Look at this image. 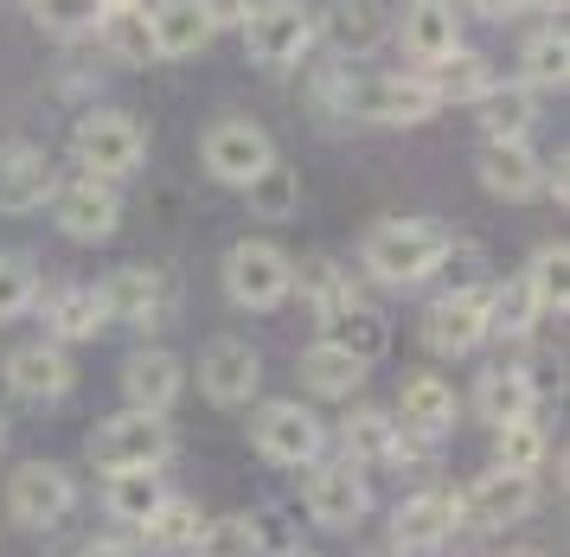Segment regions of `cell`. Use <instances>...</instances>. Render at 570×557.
<instances>
[{"label":"cell","mask_w":570,"mask_h":557,"mask_svg":"<svg viewBox=\"0 0 570 557\" xmlns=\"http://www.w3.org/2000/svg\"><path fill=\"white\" fill-rule=\"evenodd\" d=\"M455 256V237L436 218H385L365 231V270L379 282H430Z\"/></svg>","instance_id":"6da1fadb"},{"label":"cell","mask_w":570,"mask_h":557,"mask_svg":"<svg viewBox=\"0 0 570 557\" xmlns=\"http://www.w3.org/2000/svg\"><path fill=\"white\" fill-rule=\"evenodd\" d=\"M327 90H334V102L353 109L360 123H385V128H416L442 109L436 90L423 84V71H379V77H353V84L327 77Z\"/></svg>","instance_id":"7a4b0ae2"},{"label":"cell","mask_w":570,"mask_h":557,"mask_svg":"<svg viewBox=\"0 0 570 557\" xmlns=\"http://www.w3.org/2000/svg\"><path fill=\"white\" fill-rule=\"evenodd\" d=\"M71 148H78L83 174L109 186V179H129L148 160V128L135 116H122V109H90L78 123V135H71Z\"/></svg>","instance_id":"3957f363"},{"label":"cell","mask_w":570,"mask_h":557,"mask_svg":"<svg viewBox=\"0 0 570 557\" xmlns=\"http://www.w3.org/2000/svg\"><path fill=\"white\" fill-rule=\"evenodd\" d=\"M167 456H174V430H167V417H148V410H122V417L97 423V436H90V461L104 475L160 468Z\"/></svg>","instance_id":"277c9868"},{"label":"cell","mask_w":570,"mask_h":557,"mask_svg":"<svg viewBox=\"0 0 570 557\" xmlns=\"http://www.w3.org/2000/svg\"><path fill=\"white\" fill-rule=\"evenodd\" d=\"M237 32H244V46H250L257 65L283 71V65H295V58H308L314 13L302 7V0H257V7H250V20L237 26Z\"/></svg>","instance_id":"5b68a950"},{"label":"cell","mask_w":570,"mask_h":557,"mask_svg":"<svg viewBox=\"0 0 570 557\" xmlns=\"http://www.w3.org/2000/svg\"><path fill=\"white\" fill-rule=\"evenodd\" d=\"M250 442H257V456L269 461V468H314L327 430H321V417H314L308 404H288V398H283V404H263L257 410Z\"/></svg>","instance_id":"8992f818"},{"label":"cell","mask_w":570,"mask_h":557,"mask_svg":"<svg viewBox=\"0 0 570 557\" xmlns=\"http://www.w3.org/2000/svg\"><path fill=\"white\" fill-rule=\"evenodd\" d=\"M225 295L237 307H250V314L283 307L288 302V256L276 244H263V237L232 244V256H225Z\"/></svg>","instance_id":"52a82bcc"},{"label":"cell","mask_w":570,"mask_h":557,"mask_svg":"<svg viewBox=\"0 0 570 557\" xmlns=\"http://www.w3.org/2000/svg\"><path fill=\"white\" fill-rule=\"evenodd\" d=\"M455 512H462V526H474V532H507V526H519V519L539 512V481L493 468V475H481L468 494H455Z\"/></svg>","instance_id":"ba28073f"},{"label":"cell","mask_w":570,"mask_h":557,"mask_svg":"<svg viewBox=\"0 0 570 557\" xmlns=\"http://www.w3.org/2000/svg\"><path fill=\"white\" fill-rule=\"evenodd\" d=\"M481 340H488V282L449 289V295L430 302V314H423V346H430V353L462 359V353H474Z\"/></svg>","instance_id":"9c48e42d"},{"label":"cell","mask_w":570,"mask_h":557,"mask_svg":"<svg viewBox=\"0 0 570 557\" xmlns=\"http://www.w3.org/2000/svg\"><path fill=\"white\" fill-rule=\"evenodd\" d=\"M199 154H206L212 179H225V186H250V179L276 160L269 135H263L250 116H225V123H212L206 141H199Z\"/></svg>","instance_id":"30bf717a"},{"label":"cell","mask_w":570,"mask_h":557,"mask_svg":"<svg viewBox=\"0 0 570 557\" xmlns=\"http://www.w3.org/2000/svg\"><path fill=\"white\" fill-rule=\"evenodd\" d=\"M7 507H13L20 526L46 532V526H58L65 512L78 507V481H71L58 461H27V468H13V481H7Z\"/></svg>","instance_id":"8fae6325"},{"label":"cell","mask_w":570,"mask_h":557,"mask_svg":"<svg viewBox=\"0 0 570 557\" xmlns=\"http://www.w3.org/2000/svg\"><path fill=\"white\" fill-rule=\"evenodd\" d=\"M365 507H372V487L353 461H314L308 468V519L327 526V532H346L360 526Z\"/></svg>","instance_id":"7c38bea8"},{"label":"cell","mask_w":570,"mask_h":557,"mask_svg":"<svg viewBox=\"0 0 570 557\" xmlns=\"http://www.w3.org/2000/svg\"><path fill=\"white\" fill-rule=\"evenodd\" d=\"M52 212H58V231L65 237H83V244H97V237H109V231L122 225V199H116V186H104V179H65L52 193Z\"/></svg>","instance_id":"4fadbf2b"},{"label":"cell","mask_w":570,"mask_h":557,"mask_svg":"<svg viewBox=\"0 0 570 557\" xmlns=\"http://www.w3.org/2000/svg\"><path fill=\"white\" fill-rule=\"evenodd\" d=\"M180 391H186V365L167 353V346H135V353L122 359V398H129V410L167 417Z\"/></svg>","instance_id":"5bb4252c"},{"label":"cell","mask_w":570,"mask_h":557,"mask_svg":"<svg viewBox=\"0 0 570 557\" xmlns=\"http://www.w3.org/2000/svg\"><path fill=\"white\" fill-rule=\"evenodd\" d=\"M462 526V512H455V494H411L404 507L391 512V545L404 557H430L442 551L449 538Z\"/></svg>","instance_id":"9a60e30c"},{"label":"cell","mask_w":570,"mask_h":557,"mask_svg":"<svg viewBox=\"0 0 570 557\" xmlns=\"http://www.w3.org/2000/svg\"><path fill=\"white\" fill-rule=\"evenodd\" d=\"M71 384H78L71 353L52 346V340H32V346H20V353H7V391L27 398V404H58Z\"/></svg>","instance_id":"2e32d148"},{"label":"cell","mask_w":570,"mask_h":557,"mask_svg":"<svg viewBox=\"0 0 570 557\" xmlns=\"http://www.w3.org/2000/svg\"><path fill=\"white\" fill-rule=\"evenodd\" d=\"M263 384V359L244 340H212L199 359V391L212 404H250V391Z\"/></svg>","instance_id":"e0dca14e"},{"label":"cell","mask_w":570,"mask_h":557,"mask_svg":"<svg viewBox=\"0 0 570 557\" xmlns=\"http://www.w3.org/2000/svg\"><path fill=\"white\" fill-rule=\"evenodd\" d=\"M58 193V167L52 154H39L32 141L0 148V212H32Z\"/></svg>","instance_id":"ac0fdd59"},{"label":"cell","mask_w":570,"mask_h":557,"mask_svg":"<svg viewBox=\"0 0 570 557\" xmlns=\"http://www.w3.org/2000/svg\"><path fill=\"white\" fill-rule=\"evenodd\" d=\"M397 436H416V442H442V436L455 430V391L436 379V372H416V379H404V398H397Z\"/></svg>","instance_id":"d6986e66"},{"label":"cell","mask_w":570,"mask_h":557,"mask_svg":"<svg viewBox=\"0 0 570 557\" xmlns=\"http://www.w3.org/2000/svg\"><path fill=\"white\" fill-rule=\"evenodd\" d=\"M321 340H327V346H340V353H353V359H365V365H372V359L385 353L391 328H385V314H379L372 302L346 295L340 307H327V314H321Z\"/></svg>","instance_id":"ffe728a7"},{"label":"cell","mask_w":570,"mask_h":557,"mask_svg":"<svg viewBox=\"0 0 570 557\" xmlns=\"http://www.w3.org/2000/svg\"><path fill=\"white\" fill-rule=\"evenodd\" d=\"M474 174H481V186H488L493 199H532L544 167H539V154L525 148V141H488L481 160H474Z\"/></svg>","instance_id":"44dd1931"},{"label":"cell","mask_w":570,"mask_h":557,"mask_svg":"<svg viewBox=\"0 0 570 557\" xmlns=\"http://www.w3.org/2000/svg\"><path fill=\"white\" fill-rule=\"evenodd\" d=\"M46 328H52V346H78V340H97V333L109 328L97 282H65L52 302H46Z\"/></svg>","instance_id":"7402d4cb"},{"label":"cell","mask_w":570,"mask_h":557,"mask_svg":"<svg viewBox=\"0 0 570 557\" xmlns=\"http://www.w3.org/2000/svg\"><path fill=\"white\" fill-rule=\"evenodd\" d=\"M97 295H104L109 321H135V328H148V321H160V295H167V282H160L155 270H141V263H129V270H116V276L97 282Z\"/></svg>","instance_id":"603a6c76"},{"label":"cell","mask_w":570,"mask_h":557,"mask_svg":"<svg viewBox=\"0 0 570 557\" xmlns=\"http://www.w3.org/2000/svg\"><path fill=\"white\" fill-rule=\"evenodd\" d=\"M532 404H539V384H532L525 365H493V372H481V384H474V410L488 417L493 430L532 417Z\"/></svg>","instance_id":"cb8c5ba5"},{"label":"cell","mask_w":570,"mask_h":557,"mask_svg":"<svg viewBox=\"0 0 570 557\" xmlns=\"http://www.w3.org/2000/svg\"><path fill=\"white\" fill-rule=\"evenodd\" d=\"M397 32H404V51H411L416 65H436V58H449V51L462 46V26H455L449 0H411Z\"/></svg>","instance_id":"d4e9b609"},{"label":"cell","mask_w":570,"mask_h":557,"mask_svg":"<svg viewBox=\"0 0 570 557\" xmlns=\"http://www.w3.org/2000/svg\"><path fill=\"white\" fill-rule=\"evenodd\" d=\"M148 39H155V58H193L212 46V20L199 13V0H160L148 13Z\"/></svg>","instance_id":"484cf974"},{"label":"cell","mask_w":570,"mask_h":557,"mask_svg":"<svg viewBox=\"0 0 570 557\" xmlns=\"http://www.w3.org/2000/svg\"><path fill=\"white\" fill-rule=\"evenodd\" d=\"M314 32H327V46L334 51H372L385 46V7L379 0H327V13L314 20Z\"/></svg>","instance_id":"4316f807"},{"label":"cell","mask_w":570,"mask_h":557,"mask_svg":"<svg viewBox=\"0 0 570 557\" xmlns=\"http://www.w3.org/2000/svg\"><path fill=\"white\" fill-rule=\"evenodd\" d=\"M423 84L436 90V102H481L493 90V65L481 58V51L455 46L449 58H436V65H423Z\"/></svg>","instance_id":"83f0119b"},{"label":"cell","mask_w":570,"mask_h":557,"mask_svg":"<svg viewBox=\"0 0 570 557\" xmlns=\"http://www.w3.org/2000/svg\"><path fill=\"white\" fill-rule=\"evenodd\" d=\"M206 526H212V519L193 507V500H174V494H167V500L155 507V519L141 526V538H148L160 557H199V538H206Z\"/></svg>","instance_id":"f1b7e54d"},{"label":"cell","mask_w":570,"mask_h":557,"mask_svg":"<svg viewBox=\"0 0 570 557\" xmlns=\"http://www.w3.org/2000/svg\"><path fill=\"white\" fill-rule=\"evenodd\" d=\"M474 109H481L488 141H525V135H532V123H539V97H532L525 84H493Z\"/></svg>","instance_id":"f546056e"},{"label":"cell","mask_w":570,"mask_h":557,"mask_svg":"<svg viewBox=\"0 0 570 557\" xmlns=\"http://www.w3.org/2000/svg\"><path fill=\"white\" fill-rule=\"evenodd\" d=\"M365 359H353V353H340V346H327V340H314L308 353H302V384H308L314 398H353L365 384Z\"/></svg>","instance_id":"4dcf8cb0"},{"label":"cell","mask_w":570,"mask_h":557,"mask_svg":"<svg viewBox=\"0 0 570 557\" xmlns=\"http://www.w3.org/2000/svg\"><path fill=\"white\" fill-rule=\"evenodd\" d=\"M340 442H346V461L365 468V461H397V423H391V410H346V423H340Z\"/></svg>","instance_id":"1f68e13d"},{"label":"cell","mask_w":570,"mask_h":557,"mask_svg":"<svg viewBox=\"0 0 570 557\" xmlns=\"http://www.w3.org/2000/svg\"><path fill=\"white\" fill-rule=\"evenodd\" d=\"M288 295H302V302L314 307V314H327V307H340L346 295H353V276L340 270L334 256H302V263H288Z\"/></svg>","instance_id":"d6a6232c"},{"label":"cell","mask_w":570,"mask_h":557,"mask_svg":"<svg viewBox=\"0 0 570 557\" xmlns=\"http://www.w3.org/2000/svg\"><path fill=\"white\" fill-rule=\"evenodd\" d=\"M160 500H167V487H160V468H135V475H109V487H104V507L116 512L122 526H148Z\"/></svg>","instance_id":"836d02e7"},{"label":"cell","mask_w":570,"mask_h":557,"mask_svg":"<svg viewBox=\"0 0 570 557\" xmlns=\"http://www.w3.org/2000/svg\"><path fill=\"white\" fill-rule=\"evenodd\" d=\"M532 328H539V302H532L525 276L488 289V333H493V340H525Z\"/></svg>","instance_id":"e575fe53"},{"label":"cell","mask_w":570,"mask_h":557,"mask_svg":"<svg viewBox=\"0 0 570 557\" xmlns=\"http://www.w3.org/2000/svg\"><path fill=\"white\" fill-rule=\"evenodd\" d=\"M570 77V46L558 26H544V32H532L525 39V71H519V84L525 90H564Z\"/></svg>","instance_id":"d590c367"},{"label":"cell","mask_w":570,"mask_h":557,"mask_svg":"<svg viewBox=\"0 0 570 557\" xmlns=\"http://www.w3.org/2000/svg\"><path fill=\"white\" fill-rule=\"evenodd\" d=\"M525 289H532L539 314H564V302H570V251L564 244H539V251H532Z\"/></svg>","instance_id":"8d00e7d4"},{"label":"cell","mask_w":570,"mask_h":557,"mask_svg":"<svg viewBox=\"0 0 570 557\" xmlns=\"http://www.w3.org/2000/svg\"><path fill=\"white\" fill-rule=\"evenodd\" d=\"M244 193H250V212L276 225V218H288V212H295V199H302V174H295L288 160H269V167L244 186Z\"/></svg>","instance_id":"74e56055"},{"label":"cell","mask_w":570,"mask_h":557,"mask_svg":"<svg viewBox=\"0 0 570 557\" xmlns=\"http://www.w3.org/2000/svg\"><path fill=\"white\" fill-rule=\"evenodd\" d=\"M500 436V468L507 475H539L544 456H551V436H544L539 417H519V423H507V430H493Z\"/></svg>","instance_id":"f35d334b"},{"label":"cell","mask_w":570,"mask_h":557,"mask_svg":"<svg viewBox=\"0 0 570 557\" xmlns=\"http://www.w3.org/2000/svg\"><path fill=\"white\" fill-rule=\"evenodd\" d=\"M32 20L46 26V32H58V39H78V32H97V26L109 20L104 0H27Z\"/></svg>","instance_id":"ab89813d"},{"label":"cell","mask_w":570,"mask_h":557,"mask_svg":"<svg viewBox=\"0 0 570 557\" xmlns=\"http://www.w3.org/2000/svg\"><path fill=\"white\" fill-rule=\"evenodd\" d=\"M244 532H250V551H257V557H288V551H302V532H295V519H288L283 507L244 512Z\"/></svg>","instance_id":"60d3db41"},{"label":"cell","mask_w":570,"mask_h":557,"mask_svg":"<svg viewBox=\"0 0 570 557\" xmlns=\"http://www.w3.org/2000/svg\"><path fill=\"white\" fill-rule=\"evenodd\" d=\"M39 307V270L27 256H0V328Z\"/></svg>","instance_id":"b9f144b4"},{"label":"cell","mask_w":570,"mask_h":557,"mask_svg":"<svg viewBox=\"0 0 570 557\" xmlns=\"http://www.w3.org/2000/svg\"><path fill=\"white\" fill-rule=\"evenodd\" d=\"M104 39H109V51H116L122 65H148V58H155L148 13H141V7H129V13H109V20H104Z\"/></svg>","instance_id":"7bdbcfd3"},{"label":"cell","mask_w":570,"mask_h":557,"mask_svg":"<svg viewBox=\"0 0 570 557\" xmlns=\"http://www.w3.org/2000/svg\"><path fill=\"white\" fill-rule=\"evenodd\" d=\"M199 557H257V551H250V532H244V512L212 519L206 538H199Z\"/></svg>","instance_id":"ee69618b"},{"label":"cell","mask_w":570,"mask_h":557,"mask_svg":"<svg viewBox=\"0 0 570 557\" xmlns=\"http://www.w3.org/2000/svg\"><path fill=\"white\" fill-rule=\"evenodd\" d=\"M250 7H257V0H199V13L212 20V32H225V26H244V20H250Z\"/></svg>","instance_id":"f6af8a7d"},{"label":"cell","mask_w":570,"mask_h":557,"mask_svg":"<svg viewBox=\"0 0 570 557\" xmlns=\"http://www.w3.org/2000/svg\"><path fill=\"white\" fill-rule=\"evenodd\" d=\"M468 13H481V20H513L519 0H468Z\"/></svg>","instance_id":"bcb514c9"},{"label":"cell","mask_w":570,"mask_h":557,"mask_svg":"<svg viewBox=\"0 0 570 557\" xmlns=\"http://www.w3.org/2000/svg\"><path fill=\"white\" fill-rule=\"evenodd\" d=\"M78 557H135V551H129V545H116V538H90Z\"/></svg>","instance_id":"7dc6e473"},{"label":"cell","mask_w":570,"mask_h":557,"mask_svg":"<svg viewBox=\"0 0 570 557\" xmlns=\"http://www.w3.org/2000/svg\"><path fill=\"white\" fill-rule=\"evenodd\" d=\"M519 7H539V13H564V0H519Z\"/></svg>","instance_id":"c3c4849f"},{"label":"cell","mask_w":570,"mask_h":557,"mask_svg":"<svg viewBox=\"0 0 570 557\" xmlns=\"http://www.w3.org/2000/svg\"><path fill=\"white\" fill-rule=\"evenodd\" d=\"M135 0H104V13H129Z\"/></svg>","instance_id":"681fc988"},{"label":"cell","mask_w":570,"mask_h":557,"mask_svg":"<svg viewBox=\"0 0 570 557\" xmlns=\"http://www.w3.org/2000/svg\"><path fill=\"white\" fill-rule=\"evenodd\" d=\"M507 557H544V551H532V545H519V551H507Z\"/></svg>","instance_id":"f907efd6"},{"label":"cell","mask_w":570,"mask_h":557,"mask_svg":"<svg viewBox=\"0 0 570 557\" xmlns=\"http://www.w3.org/2000/svg\"><path fill=\"white\" fill-rule=\"evenodd\" d=\"M288 557H314V551H288Z\"/></svg>","instance_id":"816d5d0a"},{"label":"cell","mask_w":570,"mask_h":557,"mask_svg":"<svg viewBox=\"0 0 570 557\" xmlns=\"http://www.w3.org/2000/svg\"><path fill=\"white\" fill-rule=\"evenodd\" d=\"M0 442H7V423H0Z\"/></svg>","instance_id":"f5cc1de1"}]
</instances>
